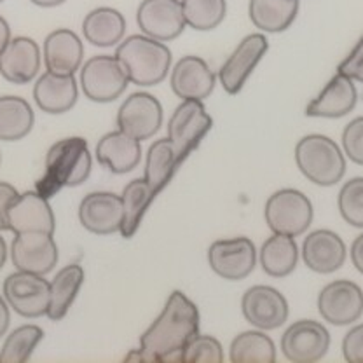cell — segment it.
<instances>
[{"mask_svg": "<svg viewBox=\"0 0 363 363\" xmlns=\"http://www.w3.org/2000/svg\"><path fill=\"white\" fill-rule=\"evenodd\" d=\"M20 192L16 191V187L7 182H0V230H7L6 224V210L9 206V203L13 201Z\"/></svg>", "mask_w": 363, "mask_h": 363, "instance_id": "41", "label": "cell"}, {"mask_svg": "<svg viewBox=\"0 0 363 363\" xmlns=\"http://www.w3.org/2000/svg\"><path fill=\"white\" fill-rule=\"evenodd\" d=\"M35 124L32 105L21 96H0V140L18 142L30 135Z\"/></svg>", "mask_w": 363, "mask_h": 363, "instance_id": "31", "label": "cell"}, {"mask_svg": "<svg viewBox=\"0 0 363 363\" xmlns=\"http://www.w3.org/2000/svg\"><path fill=\"white\" fill-rule=\"evenodd\" d=\"M0 161H2V157H0Z\"/></svg>", "mask_w": 363, "mask_h": 363, "instance_id": "47", "label": "cell"}, {"mask_svg": "<svg viewBox=\"0 0 363 363\" xmlns=\"http://www.w3.org/2000/svg\"><path fill=\"white\" fill-rule=\"evenodd\" d=\"M351 262L357 267V271L363 274V234L354 238L353 245H351Z\"/></svg>", "mask_w": 363, "mask_h": 363, "instance_id": "42", "label": "cell"}, {"mask_svg": "<svg viewBox=\"0 0 363 363\" xmlns=\"http://www.w3.org/2000/svg\"><path fill=\"white\" fill-rule=\"evenodd\" d=\"M82 33L91 45L112 48L123 40L126 33V20L113 7H96L86 14L82 21Z\"/></svg>", "mask_w": 363, "mask_h": 363, "instance_id": "26", "label": "cell"}, {"mask_svg": "<svg viewBox=\"0 0 363 363\" xmlns=\"http://www.w3.org/2000/svg\"><path fill=\"white\" fill-rule=\"evenodd\" d=\"M94 154L104 168L113 175H124L133 172L142 161V145L140 140L117 130L101 136Z\"/></svg>", "mask_w": 363, "mask_h": 363, "instance_id": "24", "label": "cell"}, {"mask_svg": "<svg viewBox=\"0 0 363 363\" xmlns=\"http://www.w3.org/2000/svg\"><path fill=\"white\" fill-rule=\"evenodd\" d=\"M79 89L74 75L55 74L48 70L37 79L33 86V100L45 113L58 116L74 108L77 104Z\"/></svg>", "mask_w": 363, "mask_h": 363, "instance_id": "23", "label": "cell"}, {"mask_svg": "<svg viewBox=\"0 0 363 363\" xmlns=\"http://www.w3.org/2000/svg\"><path fill=\"white\" fill-rule=\"evenodd\" d=\"M136 21L143 35L168 43L185 30V18L180 0H142L136 11Z\"/></svg>", "mask_w": 363, "mask_h": 363, "instance_id": "15", "label": "cell"}, {"mask_svg": "<svg viewBox=\"0 0 363 363\" xmlns=\"http://www.w3.org/2000/svg\"><path fill=\"white\" fill-rule=\"evenodd\" d=\"M11 260L16 271L48 274L58 264V247L52 234L21 233L11 243Z\"/></svg>", "mask_w": 363, "mask_h": 363, "instance_id": "13", "label": "cell"}, {"mask_svg": "<svg viewBox=\"0 0 363 363\" xmlns=\"http://www.w3.org/2000/svg\"><path fill=\"white\" fill-rule=\"evenodd\" d=\"M130 84L123 63L116 56H93L82 65L81 88L94 104H111Z\"/></svg>", "mask_w": 363, "mask_h": 363, "instance_id": "6", "label": "cell"}, {"mask_svg": "<svg viewBox=\"0 0 363 363\" xmlns=\"http://www.w3.org/2000/svg\"><path fill=\"white\" fill-rule=\"evenodd\" d=\"M213 128V119L201 100H182L168 123V138L172 140L180 162L198 149L201 140Z\"/></svg>", "mask_w": 363, "mask_h": 363, "instance_id": "7", "label": "cell"}, {"mask_svg": "<svg viewBox=\"0 0 363 363\" xmlns=\"http://www.w3.org/2000/svg\"><path fill=\"white\" fill-rule=\"evenodd\" d=\"M156 198L150 185L145 179H135L124 187L121 201H123V224H121V234L123 238L130 240L138 230L145 211L149 210L150 203Z\"/></svg>", "mask_w": 363, "mask_h": 363, "instance_id": "32", "label": "cell"}, {"mask_svg": "<svg viewBox=\"0 0 363 363\" xmlns=\"http://www.w3.org/2000/svg\"><path fill=\"white\" fill-rule=\"evenodd\" d=\"M40 70V49L30 37H14L0 52V75L11 84H28Z\"/></svg>", "mask_w": 363, "mask_h": 363, "instance_id": "19", "label": "cell"}, {"mask_svg": "<svg viewBox=\"0 0 363 363\" xmlns=\"http://www.w3.org/2000/svg\"><path fill=\"white\" fill-rule=\"evenodd\" d=\"M241 313L252 327L259 330H274L289 318V302L272 286L255 285L241 298Z\"/></svg>", "mask_w": 363, "mask_h": 363, "instance_id": "16", "label": "cell"}, {"mask_svg": "<svg viewBox=\"0 0 363 363\" xmlns=\"http://www.w3.org/2000/svg\"><path fill=\"white\" fill-rule=\"evenodd\" d=\"M358 101V91L353 79L339 74L330 79L313 101L306 107L308 117H323V119H339L347 116Z\"/></svg>", "mask_w": 363, "mask_h": 363, "instance_id": "22", "label": "cell"}, {"mask_svg": "<svg viewBox=\"0 0 363 363\" xmlns=\"http://www.w3.org/2000/svg\"><path fill=\"white\" fill-rule=\"evenodd\" d=\"M187 363H222L224 362V350L222 344L211 335H196L185 346L182 353V360Z\"/></svg>", "mask_w": 363, "mask_h": 363, "instance_id": "37", "label": "cell"}, {"mask_svg": "<svg viewBox=\"0 0 363 363\" xmlns=\"http://www.w3.org/2000/svg\"><path fill=\"white\" fill-rule=\"evenodd\" d=\"M180 164L182 162L179 154H177L169 138L156 140L149 147V152H147L145 157V177L143 179L150 185L154 194L157 196L169 184V180L173 179Z\"/></svg>", "mask_w": 363, "mask_h": 363, "instance_id": "30", "label": "cell"}, {"mask_svg": "<svg viewBox=\"0 0 363 363\" xmlns=\"http://www.w3.org/2000/svg\"><path fill=\"white\" fill-rule=\"evenodd\" d=\"M7 245H6V240H4L2 236H0V269H2L4 266H6V260H7Z\"/></svg>", "mask_w": 363, "mask_h": 363, "instance_id": "46", "label": "cell"}, {"mask_svg": "<svg viewBox=\"0 0 363 363\" xmlns=\"http://www.w3.org/2000/svg\"><path fill=\"white\" fill-rule=\"evenodd\" d=\"M229 360L233 363H274V342L262 330L241 332L230 342Z\"/></svg>", "mask_w": 363, "mask_h": 363, "instance_id": "33", "label": "cell"}, {"mask_svg": "<svg viewBox=\"0 0 363 363\" xmlns=\"http://www.w3.org/2000/svg\"><path fill=\"white\" fill-rule=\"evenodd\" d=\"M2 294L9 308L23 318H40L48 313L49 283L43 274L13 272L4 279Z\"/></svg>", "mask_w": 363, "mask_h": 363, "instance_id": "8", "label": "cell"}, {"mask_svg": "<svg viewBox=\"0 0 363 363\" xmlns=\"http://www.w3.org/2000/svg\"><path fill=\"white\" fill-rule=\"evenodd\" d=\"M344 360L350 363H363V323L351 328L342 339Z\"/></svg>", "mask_w": 363, "mask_h": 363, "instance_id": "39", "label": "cell"}, {"mask_svg": "<svg viewBox=\"0 0 363 363\" xmlns=\"http://www.w3.org/2000/svg\"><path fill=\"white\" fill-rule=\"evenodd\" d=\"M0 2H4V0H0Z\"/></svg>", "mask_w": 363, "mask_h": 363, "instance_id": "48", "label": "cell"}, {"mask_svg": "<svg viewBox=\"0 0 363 363\" xmlns=\"http://www.w3.org/2000/svg\"><path fill=\"white\" fill-rule=\"evenodd\" d=\"M185 25L198 32H210L225 20V0H180Z\"/></svg>", "mask_w": 363, "mask_h": 363, "instance_id": "35", "label": "cell"}, {"mask_svg": "<svg viewBox=\"0 0 363 363\" xmlns=\"http://www.w3.org/2000/svg\"><path fill=\"white\" fill-rule=\"evenodd\" d=\"M91 152L88 142L81 136H70L56 142L45 156V172L37 180L35 191L45 199L65 187L82 185L91 175Z\"/></svg>", "mask_w": 363, "mask_h": 363, "instance_id": "2", "label": "cell"}, {"mask_svg": "<svg viewBox=\"0 0 363 363\" xmlns=\"http://www.w3.org/2000/svg\"><path fill=\"white\" fill-rule=\"evenodd\" d=\"M116 58L123 63L130 82L143 88L164 81L172 68V51L168 45L147 35H130L124 39L117 48Z\"/></svg>", "mask_w": 363, "mask_h": 363, "instance_id": "3", "label": "cell"}, {"mask_svg": "<svg viewBox=\"0 0 363 363\" xmlns=\"http://www.w3.org/2000/svg\"><path fill=\"white\" fill-rule=\"evenodd\" d=\"M44 339V330L37 325H21L14 328L0 347V363H25Z\"/></svg>", "mask_w": 363, "mask_h": 363, "instance_id": "34", "label": "cell"}, {"mask_svg": "<svg viewBox=\"0 0 363 363\" xmlns=\"http://www.w3.org/2000/svg\"><path fill=\"white\" fill-rule=\"evenodd\" d=\"M11 323V313H9V304L6 302L4 295L0 294V337L7 334V328Z\"/></svg>", "mask_w": 363, "mask_h": 363, "instance_id": "43", "label": "cell"}, {"mask_svg": "<svg viewBox=\"0 0 363 363\" xmlns=\"http://www.w3.org/2000/svg\"><path fill=\"white\" fill-rule=\"evenodd\" d=\"M84 45L75 32L60 28L49 33L44 40V63L55 74L74 75L82 65Z\"/></svg>", "mask_w": 363, "mask_h": 363, "instance_id": "25", "label": "cell"}, {"mask_svg": "<svg viewBox=\"0 0 363 363\" xmlns=\"http://www.w3.org/2000/svg\"><path fill=\"white\" fill-rule=\"evenodd\" d=\"M11 40V26L4 16H0V52L6 49V45Z\"/></svg>", "mask_w": 363, "mask_h": 363, "instance_id": "44", "label": "cell"}, {"mask_svg": "<svg viewBox=\"0 0 363 363\" xmlns=\"http://www.w3.org/2000/svg\"><path fill=\"white\" fill-rule=\"evenodd\" d=\"M295 162L306 179L321 187L335 185L346 173V157L342 150L325 135L302 136L295 145Z\"/></svg>", "mask_w": 363, "mask_h": 363, "instance_id": "4", "label": "cell"}, {"mask_svg": "<svg viewBox=\"0 0 363 363\" xmlns=\"http://www.w3.org/2000/svg\"><path fill=\"white\" fill-rule=\"evenodd\" d=\"M330 334L315 320H298L281 335L283 357L292 363H315L327 354Z\"/></svg>", "mask_w": 363, "mask_h": 363, "instance_id": "11", "label": "cell"}, {"mask_svg": "<svg viewBox=\"0 0 363 363\" xmlns=\"http://www.w3.org/2000/svg\"><path fill=\"white\" fill-rule=\"evenodd\" d=\"M84 281V269L79 264H68L60 269L58 274L49 283V306L45 316L52 321H60L65 318L68 309L77 298Z\"/></svg>", "mask_w": 363, "mask_h": 363, "instance_id": "27", "label": "cell"}, {"mask_svg": "<svg viewBox=\"0 0 363 363\" xmlns=\"http://www.w3.org/2000/svg\"><path fill=\"white\" fill-rule=\"evenodd\" d=\"M302 259L306 266L318 274H330L344 266L346 245L334 230H313L302 245Z\"/></svg>", "mask_w": 363, "mask_h": 363, "instance_id": "21", "label": "cell"}, {"mask_svg": "<svg viewBox=\"0 0 363 363\" xmlns=\"http://www.w3.org/2000/svg\"><path fill=\"white\" fill-rule=\"evenodd\" d=\"M267 48H269V43L262 33H250L238 44V48L225 60L220 68V74H218L225 93L236 94L243 89L245 82L248 81L252 72L266 55Z\"/></svg>", "mask_w": 363, "mask_h": 363, "instance_id": "17", "label": "cell"}, {"mask_svg": "<svg viewBox=\"0 0 363 363\" xmlns=\"http://www.w3.org/2000/svg\"><path fill=\"white\" fill-rule=\"evenodd\" d=\"M7 230L21 233L55 234L56 220L49 199L37 191H26L18 194L6 210Z\"/></svg>", "mask_w": 363, "mask_h": 363, "instance_id": "12", "label": "cell"}, {"mask_svg": "<svg viewBox=\"0 0 363 363\" xmlns=\"http://www.w3.org/2000/svg\"><path fill=\"white\" fill-rule=\"evenodd\" d=\"M30 2L39 7H58L62 4H65L67 0H30Z\"/></svg>", "mask_w": 363, "mask_h": 363, "instance_id": "45", "label": "cell"}, {"mask_svg": "<svg viewBox=\"0 0 363 363\" xmlns=\"http://www.w3.org/2000/svg\"><path fill=\"white\" fill-rule=\"evenodd\" d=\"M79 220L82 227L98 236L117 233L123 224V201L113 192H91L79 206Z\"/></svg>", "mask_w": 363, "mask_h": 363, "instance_id": "18", "label": "cell"}, {"mask_svg": "<svg viewBox=\"0 0 363 363\" xmlns=\"http://www.w3.org/2000/svg\"><path fill=\"white\" fill-rule=\"evenodd\" d=\"M211 271L227 281L248 278L257 266V248L250 238H230L213 241L208 248Z\"/></svg>", "mask_w": 363, "mask_h": 363, "instance_id": "9", "label": "cell"}, {"mask_svg": "<svg viewBox=\"0 0 363 363\" xmlns=\"http://www.w3.org/2000/svg\"><path fill=\"white\" fill-rule=\"evenodd\" d=\"M162 124V107L150 93H133L117 112V128L136 140H149Z\"/></svg>", "mask_w": 363, "mask_h": 363, "instance_id": "14", "label": "cell"}, {"mask_svg": "<svg viewBox=\"0 0 363 363\" xmlns=\"http://www.w3.org/2000/svg\"><path fill=\"white\" fill-rule=\"evenodd\" d=\"M313 215L315 211L311 201L297 189L276 191L264 208V217L272 233L292 238L301 236L309 229Z\"/></svg>", "mask_w": 363, "mask_h": 363, "instance_id": "5", "label": "cell"}, {"mask_svg": "<svg viewBox=\"0 0 363 363\" xmlns=\"http://www.w3.org/2000/svg\"><path fill=\"white\" fill-rule=\"evenodd\" d=\"M337 206L340 217L347 224L363 229V177H354L342 185Z\"/></svg>", "mask_w": 363, "mask_h": 363, "instance_id": "36", "label": "cell"}, {"mask_svg": "<svg viewBox=\"0 0 363 363\" xmlns=\"http://www.w3.org/2000/svg\"><path fill=\"white\" fill-rule=\"evenodd\" d=\"M250 20L262 32L279 33L292 26L298 13V0H250Z\"/></svg>", "mask_w": 363, "mask_h": 363, "instance_id": "28", "label": "cell"}, {"mask_svg": "<svg viewBox=\"0 0 363 363\" xmlns=\"http://www.w3.org/2000/svg\"><path fill=\"white\" fill-rule=\"evenodd\" d=\"M199 309L180 290L169 294L161 315L140 337V347L126 360L180 362L185 346L199 334Z\"/></svg>", "mask_w": 363, "mask_h": 363, "instance_id": "1", "label": "cell"}, {"mask_svg": "<svg viewBox=\"0 0 363 363\" xmlns=\"http://www.w3.org/2000/svg\"><path fill=\"white\" fill-rule=\"evenodd\" d=\"M217 77L199 56H184L172 70L169 86L180 100H204L213 93Z\"/></svg>", "mask_w": 363, "mask_h": 363, "instance_id": "20", "label": "cell"}, {"mask_svg": "<svg viewBox=\"0 0 363 363\" xmlns=\"http://www.w3.org/2000/svg\"><path fill=\"white\" fill-rule=\"evenodd\" d=\"M344 154L354 162L363 166V116L351 121L342 131Z\"/></svg>", "mask_w": 363, "mask_h": 363, "instance_id": "38", "label": "cell"}, {"mask_svg": "<svg viewBox=\"0 0 363 363\" xmlns=\"http://www.w3.org/2000/svg\"><path fill=\"white\" fill-rule=\"evenodd\" d=\"M321 318L335 327L354 323L363 315V290L350 279H335L318 295Z\"/></svg>", "mask_w": 363, "mask_h": 363, "instance_id": "10", "label": "cell"}, {"mask_svg": "<svg viewBox=\"0 0 363 363\" xmlns=\"http://www.w3.org/2000/svg\"><path fill=\"white\" fill-rule=\"evenodd\" d=\"M259 259L266 274L271 278H285L297 267L298 247L292 236L272 233V236L264 241Z\"/></svg>", "mask_w": 363, "mask_h": 363, "instance_id": "29", "label": "cell"}, {"mask_svg": "<svg viewBox=\"0 0 363 363\" xmlns=\"http://www.w3.org/2000/svg\"><path fill=\"white\" fill-rule=\"evenodd\" d=\"M339 72L347 75V77H351L353 81L363 82V39L362 43L357 45V49L340 63Z\"/></svg>", "mask_w": 363, "mask_h": 363, "instance_id": "40", "label": "cell"}]
</instances>
